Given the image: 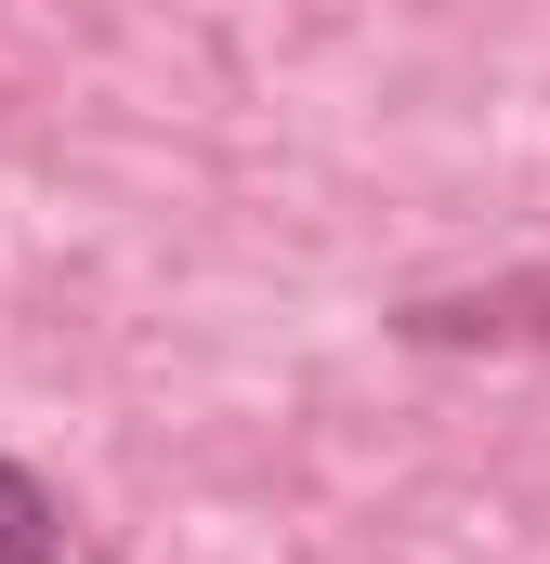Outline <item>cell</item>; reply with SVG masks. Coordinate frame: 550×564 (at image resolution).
Masks as SVG:
<instances>
[{"mask_svg": "<svg viewBox=\"0 0 550 564\" xmlns=\"http://www.w3.org/2000/svg\"><path fill=\"white\" fill-rule=\"evenodd\" d=\"M0 564H53V499L0 459Z\"/></svg>", "mask_w": 550, "mask_h": 564, "instance_id": "1", "label": "cell"}]
</instances>
